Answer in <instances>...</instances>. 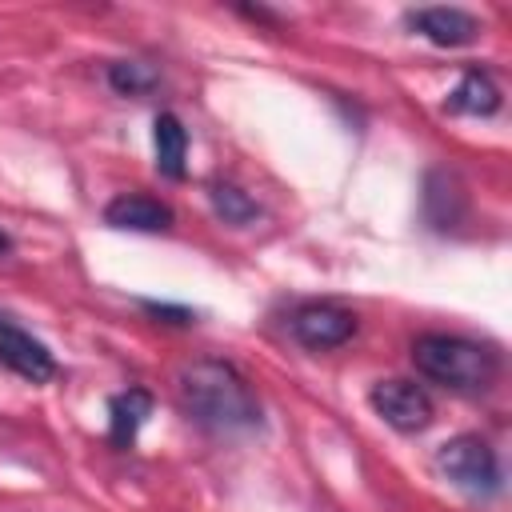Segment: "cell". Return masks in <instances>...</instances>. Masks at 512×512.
<instances>
[{
	"label": "cell",
	"mask_w": 512,
	"mask_h": 512,
	"mask_svg": "<svg viewBox=\"0 0 512 512\" xmlns=\"http://www.w3.org/2000/svg\"><path fill=\"white\" fill-rule=\"evenodd\" d=\"M176 392H180L188 420L200 424L204 432L240 436V432H256L264 424L256 392L248 388L240 368L228 360H216V356L192 360L188 368H180Z\"/></svg>",
	"instance_id": "obj_1"
},
{
	"label": "cell",
	"mask_w": 512,
	"mask_h": 512,
	"mask_svg": "<svg viewBox=\"0 0 512 512\" xmlns=\"http://www.w3.org/2000/svg\"><path fill=\"white\" fill-rule=\"evenodd\" d=\"M412 364L432 384H444L452 392H488L500 376V356L488 344H476L468 336L452 332H424L412 340Z\"/></svg>",
	"instance_id": "obj_2"
},
{
	"label": "cell",
	"mask_w": 512,
	"mask_h": 512,
	"mask_svg": "<svg viewBox=\"0 0 512 512\" xmlns=\"http://www.w3.org/2000/svg\"><path fill=\"white\" fill-rule=\"evenodd\" d=\"M436 468L444 472L448 484H456L460 492L476 496V500H488L504 488V472H500V456L496 448L476 436V432H464V436H452L440 444L436 452Z\"/></svg>",
	"instance_id": "obj_3"
},
{
	"label": "cell",
	"mask_w": 512,
	"mask_h": 512,
	"mask_svg": "<svg viewBox=\"0 0 512 512\" xmlns=\"http://www.w3.org/2000/svg\"><path fill=\"white\" fill-rule=\"evenodd\" d=\"M368 404L388 428L404 436L424 432L432 424V396L412 380H376L368 392Z\"/></svg>",
	"instance_id": "obj_4"
},
{
	"label": "cell",
	"mask_w": 512,
	"mask_h": 512,
	"mask_svg": "<svg viewBox=\"0 0 512 512\" xmlns=\"http://www.w3.org/2000/svg\"><path fill=\"white\" fill-rule=\"evenodd\" d=\"M292 336L308 352H328L356 336V316L332 300H308L292 312Z\"/></svg>",
	"instance_id": "obj_5"
},
{
	"label": "cell",
	"mask_w": 512,
	"mask_h": 512,
	"mask_svg": "<svg viewBox=\"0 0 512 512\" xmlns=\"http://www.w3.org/2000/svg\"><path fill=\"white\" fill-rule=\"evenodd\" d=\"M0 364L8 372H16L20 380H28V384H48L56 376L52 348L40 336H32L28 328H20L12 316H4V312H0Z\"/></svg>",
	"instance_id": "obj_6"
},
{
	"label": "cell",
	"mask_w": 512,
	"mask_h": 512,
	"mask_svg": "<svg viewBox=\"0 0 512 512\" xmlns=\"http://www.w3.org/2000/svg\"><path fill=\"white\" fill-rule=\"evenodd\" d=\"M404 20L436 48H464L480 36V20L464 8H412Z\"/></svg>",
	"instance_id": "obj_7"
},
{
	"label": "cell",
	"mask_w": 512,
	"mask_h": 512,
	"mask_svg": "<svg viewBox=\"0 0 512 512\" xmlns=\"http://www.w3.org/2000/svg\"><path fill=\"white\" fill-rule=\"evenodd\" d=\"M104 224L120 228V232H168L172 208L144 192H120L104 204Z\"/></svg>",
	"instance_id": "obj_8"
},
{
	"label": "cell",
	"mask_w": 512,
	"mask_h": 512,
	"mask_svg": "<svg viewBox=\"0 0 512 512\" xmlns=\"http://www.w3.org/2000/svg\"><path fill=\"white\" fill-rule=\"evenodd\" d=\"M148 416H152V392L148 388L116 392L108 400V440H112V448H132Z\"/></svg>",
	"instance_id": "obj_9"
},
{
	"label": "cell",
	"mask_w": 512,
	"mask_h": 512,
	"mask_svg": "<svg viewBox=\"0 0 512 512\" xmlns=\"http://www.w3.org/2000/svg\"><path fill=\"white\" fill-rule=\"evenodd\" d=\"M152 152H156V172H160V176L184 180L188 128L180 124L176 112H156V120H152Z\"/></svg>",
	"instance_id": "obj_10"
},
{
	"label": "cell",
	"mask_w": 512,
	"mask_h": 512,
	"mask_svg": "<svg viewBox=\"0 0 512 512\" xmlns=\"http://www.w3.org/2000/svg\"><path fill=\"white\" fill-rule=\"evenodd\" d=\"M444 112H452V116H492V112H500V88H496V80L488 72H480V68L464 72V80L448 92Z\"/></svg>",
	"instance_id": "obj_11"
},
{
	"label": "cell",
	"mask_w": 512,
	"mask_h": 512,
	"mask_svg": "<svg viewBox=\"0 0 512 512\" xmlns=\"http://www.w3.org/2000/svg\"><path fill=\"white\" fill-rule=\"evenodd\" d=\"M208 200H212V212H216L224 224H232V228H248V224L260 220V204H256L244 188H236V184L212 180V184H208Z\"/></svg>",
	"instance_id": "obj_12"
},
{
	"label": "cell",
	"mask_w": 512,
	"mask_h": 512,
	"mask_svg": "<svg viewBox=\"0 0 512 512\" xmlns=\"http://www.w3.org/2000/svg\"><path fill=\"white\" fill-rule=\"evenodd\" d=\"M108 88L120 96H148L160 88V72L144 60H112L108 64Z\"/></svg>",
	"instance_id": "obj_13"
},
{
	"label": "cell",
	"mask_w": 512,
	"mask_h": 512,
	"mask_svg": "<svg viewBox=\"0 0 512 512\" xmlns=\"http://www.w3.org/2000/svg\"><path fill=\"white\" fill-rule=\"evenodd\" d=\"M140 308H144L152 320H160V324H176V328H188V324H196V308H188V304H168V300H140Z\"/></svg>",
	"instance_id": "obj_14"
},
{
	"label": "cell",
	"mask_w": 512,
	"mask_h": 512,
	"mask_svg": "<svg viewBox=\"0 0 512 512\" xmlns=\"http://www.w3.org/2000/svg\"><path fill=\"white\" fill-rule=\"evenodd\" d=\"M4 252H12V236L0 228V256H4Z\"/></svg>",
	"instance_id": "obj_15"
}]
</instances>
